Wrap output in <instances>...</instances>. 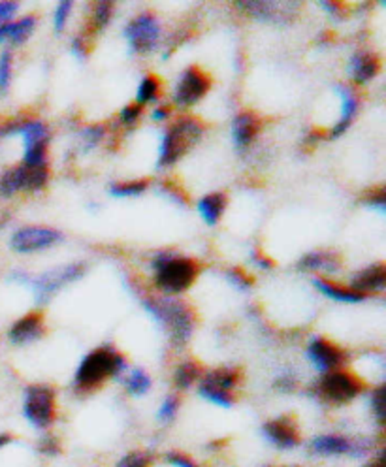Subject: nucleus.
Masks as SVG:
<instances>
[{
	"label": "nucleus",
	"mask_w": 386,
	"mask_h": 467,
	"mask_svg": "<svg viewBox=\"0 0 386 467\" xmlns=\"http://www.w3.org/2000/svg\"><path fill=\"white\" fill-rule=\"evenodd\" d=\"M300 270H322V272H338L341 260L336 253H309L300 260Z\"/></svg>",
	"instance_id": "obj_25"
},
{
	"label": "nucleus",
	"mask_w": 386,
	"mask_h": 467,
	"mask_svg": "<svg viewBox=\"0 0 386 467\" xmlns=\"http://www.w3.org/2000/svg\"><path fill=\"white\" fill-rule=\"evenodd\" d=\"M141 115V106L138 104H129L123 108L121 115H119V119H121L123 125H132L138 121V117Z\"/></svg>",
	"instance_id": "obj_39"
},
{
	"label": "nucleus",
	"mask_w": 386,
	"mask_h": 467,
	"mask_svg": "<svg viewBox=\"0 0 386 467\" xmlns=\"http://www.w3.org/2000/svg\"><path fill=\"white\" fill-rule=\"evenodd\" d=\"M17 10V3H0V23L10 19Z\"/></svg>",
	"instance_id": "obj_43"
},
{
	"label": "nucleus",
	"mask_w": 386,
	"mask_h": 467,
	"mask_svg": "<svg viewBox=\"0 0 386 467\" xmlns=\"http://www.w3.org/2000/svg\"><path fill=\"white\" fill-rule=\"evenodd\" d=\"M226 275L232 281V285H235L240 290H247L253 286V277L247 275L245 270H242V268H232V270H228Z\"/></svg>",
	"instance_id": "obj_37"
},
{
	"label": "nucleus",
	"mask_w": 386,
	"mask_h": 467,
	"mask_svg": "<svg viewBox=\"0 0 386 467\" xmlns=\"http://www.w3.org/2000/svg\"><path fill=\"white\" fill-rule=\"evenodd\" d=\"M258 132H260V119L256 113L242 111L235 115V119L232 123V138L237 148L240 150L247 148V145L255 141Z\"/></svg>",
	"instance_id": "obj_17"
},
{
	"label": "nucleus",
	"mask_w": 386,
	"mask_h": 467,
	"mask_svg": "<svg viewBox=\"0 0 386 467\" xmlns=\"http://www.w3.org/2000/svg\"><path fill=\"white\" fill-rule=\"evenodd\" d=\"M49 180L47 166L28 168L25 164H19L16 168H10L0 178V196L10 198L19 191H40Z\"/></svg>",
	"instance_id": "obj_8"
},
{
	"label": "nucleus",
	"mask_w": 386,
	"mask_h": 467,
	"mask_svg": "<svg viewBox=\"0 0 386 467\" xmlns=\"http://www.w3.org/2000/svg\"><path fill=\"white\" fill-rule=\"evenodd\" d=\"M255 262H256V265H258L260 268H272V262H270L268 258H266V256H262V254H256V256H255Z\"/></svg>",
	"instance_id": "obj_47"
},
{
	"label": "nucleus",
	"mask_w": 386,
	"mask_h": 467,
	"mask_svg": "<svg viewBox=\"0 0 386 467\" xmlns=\"http://www.w3.org/2000/svg\"><path fill=\"white\" fill-rule=\"evenodd\" d=\"M111 14H113L111 3H100V5H97V8H95V12H93V17H91V33H93V35L104 31L106 25H108L110 19H111Z\"/></svg>",
	"instance_id": "obj_30"
},
{
	"label": "nucleus",
	"mask_w": 386,
	"mask_h": 467,
	"mask_svg": "<svg viewBox=\"0 0 386 467\" xmlns=\"http://www.w3.org/2000/svg\"><path fill=\"white\" fill-rule=\"evenodd\" d=\"M237 8H245L244 12H247L253 17H258L262 21H277L283 16V8H279V3H237Z\"/></svg>",
	"instance_id": "obj_26"
},
{
	"label": "nucleus",
	"mask_w": 386,
	"mask_h": 467,
	"mask_svg": "<svg viewBox=\"0 0 386 467\" xmlns=\"http://www.w3.org/2000/svg\"><path fill=\"white\" fill-rule=\"evenodd\" d=\"M159 91H161V79L153 74L145 76L138 87V106L157 100Z\"/></svg>",
	"instance_id": "obj_28"
},
{
	"label": "nucleus",
	"mask_w": 386,
	"mask_h": 467,
	"mask_svg": "<svg viewBox=\"0 0 386 467\" xmlns=\"http://www.w3.org/2000/svg\"><path fill=\"white\" fill-rule=\"evenodd\" d=\"M308 358L320 373H329L343 366L347 350L326 337H313L308 345Z\"/></svg>",
	"instance_id": "obj_13"
},
{
	"label": "nucleus",
	"mask_w": 386,
	"mask_h": 467,
	"mask_svg": "<svg viewBox=\"0 0 386 467\" xmlns=\"http://www.w3.org/2000/svg\"><path fill=\"white\" fill-rule=\"evenodd\" d=\"M63 236L47 226H23L12 236V249L16 253H37L61 242Z\"/></svg>",
	"instance_id": "obj_10"
},
{
	"label": "nucleus",
	"mask_w": 386,
	"mask_h": 467,
	"mask_svg": "<svg viewBox=\"0 0 386 467\" xmlns=\"http://www.w3.org/2000/svg\"><path fill=\"white\" fill-rule=\"evenodd\" d=\"M364 467H386V462H384V449H381L379 454H377L370 463H366Z\"/></svg>",
	"instance_id": "obj_44"
},
{
	"label": "nucleus",
	"mask_w": 386,
	"mask_h": 467,
	"mask_svg": "<svg viewBox=\"0 0 386 467\" xmlns=\"http://www.w3.org/2000/svg\"><path fill=\"white\" fill-rule=\"evenodd\" d=\"M315 286L322 292L324 296H329L332 300H338V302H345V304H359L362 302L366 296L360 295V292H356L352 288H345V286H339V285H334L332 281H326V279H315L313 281Z\"/></svg>",
	"instance_id": "obj_24"
},
{
	"label": "nucleus",
	"mask_w": 386,
	"mask_h": 467,
	"mask_svg": "<svg viewBox=\"0 0 386 467\" xmlns=\"http://www.w3.org/2000/svg\"><path fill=\"white\" fill-rule=\"evenodd\" d=\"M127 371V358L111 345L99 347L89 353L74 377V387L79 394H89L100 389L108 379L119 377Z\"/></svg>",
	"instance_id": "obj_1"
},
{
	"label": "nucleus",
	"mask_w": 386,
	"mask_h": 467,
	"mask_svg": "<svg viewBox=\"0 0 386 467\" xmlns=\"http://www.w3.org/2000/svg\"><path fill=\"white\" fill-rule=\"evenodd\" d=\"M168 115H170V109L162 106V108H157V109H155V113H153V119H155V121H164Z\"/></svg>",
	"instance_id": "obj_45"
},
{
	"label": "nucleus",
	"mask_w": 386,
	"mask_h": 467,
	"mask_svg": "<svg viewBox=\"0 0 386 467\" xmlns=\"http://www.w3.org/2000/svg\"><path fill=\"white\" fill-rule=\"evenodd\" d=\"M296 387H298V381H296V379L292 375H288V373L281 375L277 381H276V389L281 390V392H292Z\"/></svg>",
	"instance_id": "obj_41"
},
{
	"label": "nucleus",
	"mask_w": 386,
	"mask_h": 467,
	"mask_svg": "<svg viewBox=\"0 0 386 467\" xmlns=\"http://www.w3.org/2000/svg\"><path fill=\"white\" fill-rule=\"evenodd\" d=\"M14 441H16V437H14L12 433H0V449L8 447V445L14 443Z\"/></svg>",
	"instance_id": "obj_46"
},
{
	"label": "nucleus",
	"mask_w": 386,
	"mask_h": 467,
	"mask_svg": "<svg viewBox=\"0 0 386 467\" xmlns=\"http://www.w3.org/2000/svg\"><path fill=\"white\" fill-rule=\"evenodd\" d=\"M125 385H127V392L130 396H143V394L150 392V389H151V377L147 375V371L136 368L129 373Z\"/></svg>",
	"instance_id": "obj_27"
},
{
	"label": "nucleus",
	"mask_w": 386,
	"mask_h": 467,
	"mask_svg": "<svg viewBox=\"0 0 386 467\" xmlns=\"http://www.w3.org/2000/svg\"><path fill=\"white\" fill-rule=\"evenodd\" d=\"M368 203L371 208H379L381 212H384V189L381 187V189L371 191V194L368 198Z\"/></svg>",
	"instance_id": "obj_42"
},
{
	"label": "nucleus",
	"mask_w": 386,
	"mask_h": 467,
	"mask_svg": "<svg viewBox=\"0 0 386 467\" xmlns=\"http://www.w3.org/2000/svg\"><path fill=\"white\" fill-rule=\"evenodd\" d=\"M226 208V196L223 192H214V194H207L200 200L198 203V212L202 215V219L214 226L217 224V221L223 217Z\"/></svg>",
	"instance_id": "obj_23"
},
{
	"label": "nucleus",
	"mask_w": 386,
	"mask_h": 467,
	"mask_svg": "<svg viewBox=\"0 0 386 467\" xmlns=\"http://www.w3.org/2000/svg\"><path fill=\"white\" fill-rule=\"evenodd\" d=\"M147 185H150V182L147 180H140V182H130V183H115L110 187V192L113 196H119V198H125V196H138L141 194Z\"/></svg>",
	"instance_id": "obj_31"
},
{
	"label": "nucleus",
	"mask_w": 386,
	"mask_h": 467,
	"mask_svg": "<svg viewBox=\"0 0 386 467\" xmlns=\"http://www.w3.org/2000/svg\"><path fill=\"white\" fill-rule=\"evenodd\" d=\"M336 93L341 97V119L339 123L332 129L330 138L341 136L352 123L356 109H359V97L347 85H336Z\"/></svg>",
	"instance_id": "obj_19"
},
{
	"label": "nucleus",
	"mask_w": 386,
	"mask_h": 467,
	"mask_svg": "<svg viewBox=\"0 0 386 467\" xmlns=\"http://www.w3.org/2000/svg\"><path fill=\"white\" fill-rule=\"evenodd\" d=\"M38 451L46 456H58L63 452V445L55 435H46V437H42L40 443H38Z\"/></svg>",
	"instance_id": "obj_35"
},
{
	"label": "nucleus",
	"mask_w": 386,
	"mask_h": 467,
	"mask_svg": "<svg viewBox=\"0 0 386 467\" xmlns=\"http://www.w3.org/2000/svg\"><path fill=\"white\" fill-rule=\"evenodd\" d=\"M202 375H203V368L198 360H194V358L183 360L173 369V387L177 390H187L198 381Z\"/></svg>",
	"instance_id": "obj_22"
},
{
	"label": "nucleus",
	"mask_w": 386,
	"mask_h": 467,
	"mask_svg": "<svg viewBox=\"0 0 386 467\" xmlns=\"http://www.w3.org/2000/svg\"><path fill=\"white\" fill-rule=\"evenodd\" d=\"M12 79V55L5 51L0 55V91H6Z\"/></svg>",
	"instance_id": "obj_34"
},
{
	"label": "nucleus",
	"mask_w": 386,
	"mask_h": 467,
	"mask_svg": "<svg viewBox=\"0 0 386 467\" xmlns=\"http://www.w3.org/2000/svg\"><path fill=\"white\" fill-rule=\"evenodd\" d=\"M381 70V61L375 53H366V51H359L354 53L350 63H349V74L352 78L354 83L364 85L370 79H373Z\"/></svg>",
	"instance_id": "obj_18"
},
{
	"label": "nucleus",
	"mask_w": 386,
	"mask_h": 467,
	"mask_svg": "<svg viewBox=\"0 0 386 467\" xmlns=\"http://www.w3.org/2000/svg\"><path fill=\"white\" fill-rule=\"evenodd\" d=\"M264 467H298V465H264Z\"/></svg>",
	"instance_id": "obj_48"
},
{
	"label": "nucleus",
	"mask_w": 386,
	"mask_h": 467,
	"mask_svg": "<svg viewBox=\"0 0 386 467\" xmlns=\"http://www.w3.org/2000/svg\"><path fill=\"white\" fill-rule=\"evenodd\" d=\"M244 373L240 368H217L203 371L200 377L198 394L219 407H232L235 401L234 390L242 385Z\"/></svg>",
	"instance_id": "obj_6"
},
{
	"label": "nucleus",
	"mask_w": 386,
	"mask_h": 467,
	"mask_svg": "<svg viewBox=\"0 0 386 467\" xmlns=\"http://www.w3.org/2000/svg\"><path fill=\"white\" fill-rule=\"evenodd\" d=\"M164 462L172 467H202V465H198V462H194L189 454H185L182 451H168L164 454Z\"/></svg>",
	"instance_id": "obj_33"
},
{
	"label": "nucleus",
	"mask_w": 386,
	"mask_h": 467,
	"mask_svg": "<svg viewBox=\"0 0 386 467\" xmlns=\"http://www.w3.org/2000/svg\"><path fill=\"white\" fill-rule=\"evenodd\" d=\"M153 463L155 456L150 451H130L115 463V467H153Z\"/></svg>",
	"instance_id": "obj_29"
},
{
	"label": "nucleus",
	"mask_w": 386,
	"mask_h": 467,
	"mask_svg": "<svg viewBox=\"0 0 386 467\" xmlns=\"http://www.w3.org/2000/svg\"><path fill=\"white\" fill-rule=\"evenodd\" d=\"M37 26V17L35 16H26L16 23H5L0 25V42H14V44H23L28 36L33 35Z\"/></svg>",
	"instance_id": "obj_21"
},
{
	"label": "nucleus",
	"mask_w": 386,
	"mask_h": 467,
	"mask_svg": "<svg viewBox=\"0 0 386 467\" xmlns=\"http://www.w3.org/2000/svg\"><path fill=\"white\" fill-rule=\"evenodd\" d=\"M143 306L161 325H164L173 347L182 348L189 343L196 325L194 313L191 307H187L180 300L172 298H147Z\"/></svg>",
	"instance_id": "obj_2"
},
{
	"label": "nucleus",
	"mask_w": 386,
	"mask_h": 467,
	"mask_svg": "<svg viewBox=\"0 0 386 467\" xmlns=\"http://www.w3.org/2000/svg\"><path fill=\"white\" fill-rule=\"evenodd\" d=\"M151 266L155 270V285L164 295L185 292L198 275V265L193 258L177 256L173 253H159Z\"/></svg>",
	"instance_id": "obj_3"
},
{
	"label": "nucleus",
	"mask_w": 386,
	"mask_h": 467,
	"mask_svg": "<svg viewBox=\"0 0 386 467\" xmlns=\"http://www.w3.org/2000/svg\"><path fill=\"white\" fill-rule=\"evenodd\" d=\"M386 285V268L384 265H373L362 272L356 274L350 281V288L360 292V295H364V292H377V290H382Z\"/></svg>",
	"instance_id": "obj_20"
},
{
	"label": "nucleus",
	"mask_w": 386,
	"mask_h": 467,
	"mask_svg": "<svg viewBox=\"0 0 386 467\" xmlns=\"http://www.w3.org/2000/svg\"><path fill=\"white\" fill-rule=\"evenodd\" d=\"M44 332H46L44 315L40 311H33L25 315L23 318H19L17 323H14V327L8 332V337L14 345H26L40 339Z\"/></svg>",
	"instance_id": "obj_15"
},
{
	"label": "nucleus",
	"mask_w": 386,
	"mask_h": 467,
	"mask_svg": "<svg viewBox=\"0 0 386 467\" xmlns=\"http://www.w3.org/2000/svg\"><path fill=\"white\" fill-rule=\"evenodd\" d=\"M262 433L266 440L281 451H292L302 443V431L292 415H283L268 420L262 426Z\"/></svg>",
	"instance_id": "obj_11"
},
{
	"label": "nucleus",
	"mask_w": 386,
	"mask_h": 467,
	"mask_svg": "<svg viewBox=\"0 0 386 467\" xmlns=\"http://www.w3.org/2000/svg\"><path fill=\"white\" fill-rule=\"evenodd\" d=\"M371 409L377 422L382 426L384 424V387L382 385L371 392Z\"/></svg>",
	"instance_id": "obj_36"
},
{
	"label": "nucleus",
	"mask_w": 386,
	"mask_h": 467,
	"mask_svg": "<svg viewBox=\"0 0 386 467\" xmlns=\"http://www.w3.org/2000/svg\"><path fill=\"white\" fill-rule=\"evenodd\" d=\"M134 53H150L159 44L161 23L153 14H141L132 19L125 31Z\"/></svg>",
	"instance_id": "obj_9"
},
{
	"label": "nucleus",
	"mask_w": 386,
	"mask_h": 467,
	"mask_svg": "<svg viewBox=\"0 0 386 467\" xmlns=\"http://www.w3.org/2000/svg\"><path fill=\"white\" fill-rule=\"evenodd\" d=\"M212 87V78L196 67H191L183 72L177 89L173 93V104L187 108L196 104Z\"/></svg>",
	"instance_id": "obj_12"
},
{
	"label": "nucleus",
	"mask_w": 386,
	"mask_h": 467,
	"mask_svg": "<svg viewBox=\"0 0 386 467\" xmlns=\"http://www.w3.org/2000/svg\"><path fill=\"white\" fill-rule=\"evenodd\" d=\"M23 415L37 430H47L57 420V392L49 385H31L25 390Z\"/></svg>",
	"instance_id": "obj_7"
},
{
	"label": "nucleus",
	"mask_w": 386,
	"mask_h": 467,
	"mask_svg": "<svg viewBox=\"0 0 386 467\" xmlns=\"http://www.w3.org/2000/svg\"><path fill=\"white\" fill-rule=\"evenodd\" d=\"M83 136L87 140L89 148H95V145L100 141V138L104 136V127H89V129H85Z\"/></svg>",
	"instance_id": "obj_40"
},
{
	"label": "nucleus",
	"mask_w": 386,
	"mask_h": 467,
	"mask_svg": "<svg viewBox=\"0 0 386 467\" xmlns=\"http://www.w3.org/2000/svg\"><path fill=\"white\" fill-rule=\"evenodd\" d=\"M83 274H85V265H70V266H63L44 274L42 277H38L35 286L37 300L40 304H46L57 290H61L65 285L79 279Z\"/></svg>",
	"instance_id": "obj_14"
},
{
	"label": "nucleus",
	"mask_w": 386,
	"mask_h": 467,
	"mask_svg": "<svg viewBox=\"0 0 386 467\" xmlns=\"http://www.w3.org/2000/svg\"><path fill=\"white\" fill-rule=\"evenodd\" d=\"M180 405H182L180 396H175V394L168 396V398L162 401L161 409H159V420H161L162 424H170V422L177 417V411H180Z\"/></svg>",
	"instance_id": "obj_32"
},
{
	"label": "nucleus",
	"mask_w": 386,
	"mask_h": 467,
	"mask_svg": "<svg viewBox=\"0 0 386 467\" xmlns=\"http://www.w3.org/2000/svg\"><path fill=\"white\" fill-rule=\"evenodd\" d=\"M203 134V125L196 117H182L166 134L161 145L159 166H170L180 161L194 143L200 141Z\"/></svg>",
	"instance_id": "obj_5"
},
{
	"label": "nucleus",
	"mask_w": 386,
	"mask_h": 467,
	"mask_svg": "<svg viewBox=\"0 0 386 467\" xmlns=\"http://www.w3.org/2000/svg\"><path fill=\"white\" fill-rule=\"evenodd\" d=\"M352 441L341 433H324L309 443V451L317 456H350Z\"/></svg>",
	"instance_id": "obj_16"
},
{
	"label": "nucleus",
	"mask_w": 386,
	"mask_h": 467,
	"mask_svg": "<svg viewBox=\"0 0 386 467\" xmlns=\"http://www.w3.org/2000/svg\"><path fill=\"white\" fill-rule=\"evenodd\" d=\"M364 389H366V383L359 375L339 368V369L324 373L318 379V383L315 385L313 394L324 403L345 405V403H350L356 396H360Z\"/></svg>",
	"instance_id": "obj_4"
},
{
	"label": "nucleus",
	"mask_w": 386,
	"mask_h": 467,
	"mask_svg": "<svg viewBox=\"0 0 386 467\" xmlns=\"http://www.w3.org/2000/svg\"><path fill=\"white\" fill-rule=\"evenodd\" d=\"M70 10H72V3H61L57 6V10H55V33L57 35H61L65 31V25L70 16Z\"/></svg>",
	"instance_id": "obj_38"
}]
</instances>
